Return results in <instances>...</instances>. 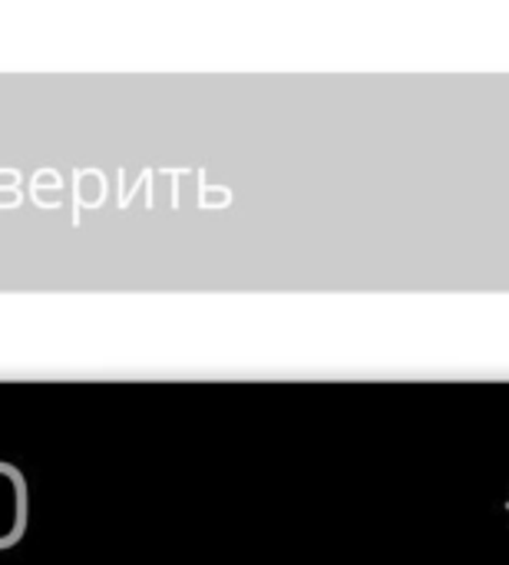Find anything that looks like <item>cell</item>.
<instances>
[{"mask_svg":"<svg viewBox=\"0 0 509 565\" xmlns=\"http://www.w3.org/2000/svg\"><path fill=\"white\" fill-rule=\"evenodd\" d=\"M26 526V490L13 467L0 463V546H13Z\"/></svg>","mask_w":509,"mask_h":565,"instance_id":"6da1fadb","label":"cell"},{"mask_svg":"<svg viewBox=\"0 0 509 565\" xmlns=\"http://www.w3.org/2000/svg\"><path fill=\"white\" fill-rule=\"evenodd\" d=\"M103 195H106V182H103V175H99L96 169L76 172V202H83V205H99Z\"/></svg>","mask_w":509,"mask_h":565,"instance_id":"7a4b0ae2","label":"cell"},{"mask_svg":"<svg viewBox=\"0 0 509 565\" xmlns=\"http://www.w3.org/2000/svg\"><path fill=\"white\" fill-rule=\"evenodd\" d=\"M33 199L40 205H53V209L60 205V175L53 169H43L33 175Z\"/></svg>","mask_w":509,"mask_h":565,"instance_id":"3957f363","label":"cell"},{"mask_svg":"<svg viewBox=\"0 0 509 565\" xmlns=\"http://www.w3.org/2000/svg\"><path fill=\"white\" fill-rule=\"evenodd\" d=\"M20 202V195L13 192V189H0V205L3 209H10V205H17Z\"/></svg>","mask_w":509,"mask_h":565,"instance_id":"277c9868","label":"cell"},{"mask_svg":"<svg viewBox=\"0 0 509 565\" xmlns=\"http://www.w3.org/2000/svg\"><path fill=\"white\" fill-rule=\"evenodd\" d=\"M17 172L13 169H0V189H10V185H17Z\"/></svg>","mask_w":509,"mask_h":565,"instance_id":"5b68a950","label":"cell"}]
</instances>
